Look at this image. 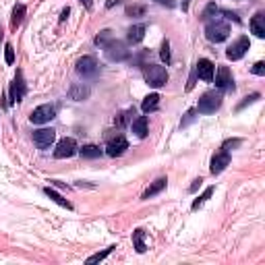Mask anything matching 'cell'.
Here are the masks:
<instances>
[{"instance_id": "obj_18", "label": "cell", "mask_w": 265, "mask_h": 265, "mask_svg": "<svg viewBox=\"0 0 265 265\" xmlns=\"http://www.w3.org/2000/svg\"><path fill=\"white\" fill-rule=\"evenodd\" d=\"M251 31L257 35V38H265V15L257 13L251 19Z\"/></svg>"}, {"instance_id": "obj_21", "label": "cell", "mask_w": 265, "mask_h": 265, "mask_svg": "<svg viewBox=\"0 0 265 265\" xmlns=\"http://www.w3.org/2000/svg\"><path fill=\"white\" fill-rule=\"evenodd\" d=\"M44 193H46V195L52 199V201H54V203H58V205L60 207H66V209H73V205H70V203L63 197V195H60V193H56L54 189H50V187H46V189H44Z\"/></svg>"}, {"instance_id": "obj_1", "label": "cell", "mask_w": 265, "mask_h": 265, "mask_svg": "<svg viewBox=\"0 0 265 265\" xmlns=\"http://www.w3.org/2000/svg\"><path fill=\"white\" fill-rule=\"evenodd\" d=\"M222 91H205L199 98V104H197V112L199 114H216L222 106Z\"/></svg>"}, {"instance_id": "obj_5", "label": "cell", "mask_w": 265, "mask_h": 265, "mask_svg": "<svg viewBox=\"0 0 265 265\" xmlns=\"http://www.w3.org/2000/svg\"><path fill=\"white\" fill-rule=\"evenodd\" d=\"M77 73L81 75L83 79H93V77H98V73H100L98 60H95L93 56H83V58H79V60H77Z\"/></svg>"}, {"instance_id": "obj_11", "label": "cell", "mask_w": 265, "mask_h": 265, "mask_svg": "<svg viewBox=\"0 0 265 265\" xmlns=\"http://www.w3.org/2000/svg\"><path fill=\"white\" fill-rule=\"evenodd\" d=\"M56 139V131L54 129H40L33 131V143L38 145L40 149H48Z\"/></svg>"}, {"instance_id": "obj_19", "label": "cell", "mask_w": 265, "mask_h": 265, "mask_svg": "<svg viewBox=\"0 0 265 265\" xmlns=\"http://www.w3.org/2000/svg\"><path fill=\"white\" fill-rule=\"evenodd\" d=\"M131 129H132V132L139 137V139H145L147 137V118L145 116H139V118H135L131 122Z\"/></svg>"}, {"instance_id": "obj_37", "label": "cell", "mask_w": 265, "mask_h": 265, "mask_svg": "<svg viewBox=\"0 0 265 265\" xmlns=\"http://www.w3.org/2000/svg\"><path fill=\"white\" fill-rule=\"evenodd\" d=\"M201 184H203V178H197V180H193V184H191V187H189V191L191 193H195L199 187H201Z\"/></svg>"}, {"instance_id": "obj_34", "label": "cell", "mask_w": 265, "mask_h": 265, "mask_svg": "<svg viewBox=\"0 0 265 265\" xmlns=\"http://www.w3.org/2000/svg\"><path fill=\"white\" fill-rule=\"evenodd\" d=\"M127 15H129V17L145 15V6H127Z\"/></svg>"}, {"instance_id": "obj_27", "label": "cell", "mask_w": 265, "mask_h": 265, "mask_svg": "<svg viewBox=\"0 0 265 265\" xmlns=\"http://www.w3.org/2000/svg\"><path fill=\"white\" fill-rule=\"evenodd\" d=\"M114 249H116V246H108V249H106V251H102V253H95V255H91V257L87 259V263H98V261H104V259L108 257V255H110V253H112Z\"/></svg>"}, {"instance_id": "obj_22", "label": "cell", "mask_w": 265, "mask_h": 265, "mask_svg": "<svg viewBox=\"0 0 265 265\" xmlns=\"http://www.w3.org/2000/svg\"><path fill=\"white\" fill-rule=\"evenodd\" d=\"M79 154H81V157H85V160H95V157L102 155V149L98 145H85L79 149Z\"/></svg>"}, {"instance_id": "obj_15", "label": "cell", "mask_w": 265, "mask_h": 265, "mask_svg": "<svg viewBox=\"0 0 265 265\" xmlns=\"http://www.w3.org/2000/svg\"><path fill=\"white\" fill-rule=\"evenodd\" d=\"M89 95H91V89L83 83H73L68 87V98L75 100V102H85Z\"/></svg>"}, {"instance_id": "obj_2", "label": "cell", "mask_w": 265, "mask_h": 265, "mask_svg": "<svg viewBox=\"0 0 265 265\" xmlns=\"http://www.w3.org/2000/svg\"><path fill=\"white\" fill-rule=\"evenodd\" d=\"M143 77L152 87H164L168 83V70L160 65H143Z\"/></svg>"}, {"instance_id": "obj_33", "label": "cell", "mask_w": 265, "mask_h": 265, "mask_svg": "<svg viewBox=\"0 0 265 265\" xmlns=\"http://www.w3.org/2000/svg\"><path fill=\"white\" fill-rule=\"evenodd\" d=\"M218 11H220V8H218L216 4H209V6L205 8V11H203V13H201V19H203V21H207V19H209V17H211V15H218Z\"/></svg>"}, {"instance_id": "obj_14", "label": "cell", "mask_w": 265, "mask_h": 265, "mask_svg": "<svg viewBox=\"0 0 265 265\" xmlns=\"http://www.w3.org/2000/svg\"><path fill=\"white\" fill-rule=\"evenodd\" d=\"M214 70H216L214 63H211V60H207V58H201L199 63H197V66H195L197 77L203 79V81H214Z\"/></svg>"}, {"instance_id": "obj_4", "label": "cell", "mask_w": 265, "mask_h": 265, "mask_svg": "<svg viewBox=\"0 0 265 265\" xmlns=\"http://www.w3.org/2000/svg\"><path fill=\"white\" fill-rule=\"evenodd\" d=\"M104 54L108 60H112V63H122V60H127L131 56V52L127 50V46L118 40H110L108 44L104 46Z\"/></svg>"}, {"instance_id": "obj_32", "label": "cell", "mask_w": 265, "mask_h": 265, "mask_svg": "<svg viewBox=\"0 0 265 265\" xmlns=\"http://www.w3.org/2000/svg\"><path fill=\"white\" fill-rule=\"evenodd\" d=\"M241 143H243L241 139H228V141H224L222 149H224V152H232V149H234V147H238Z\"/></svg>"}, {"instance_id": "obj_30", "label": "cell", "mask_w": 265, "mask_h": 265, "mask_svg": "<svg viewBox=\"0 0 265 265\" xmlns=\"http://www.w3.org/2000/svg\"><path fill=\"white\" fill-rule=\"evenodd\" d=\"M160 56H162V60H164V63L168 65V63H170V42H164L162 44V50H160Z\"/></svg>"}, {"instance_id": "obj_28", "label": "cell", "mask_w": 265, "mask_h": 265, "mask_svg": "<svg viewBox=\"0 0 265 265\" xmlns=\"http://www.w3.org/2000/svg\"><path fill=\"white\" fill-rule=\"evenodd\" d=\"M110 40H112V31L110 29H104V31H100L98 38H95V44H98V46H106Z\"/></svg>"}, {"instance_id": "obj_3", "label": "cell", "mask_w": 265, "mask_h": 265, "mask_svg": "<svg viewBox=\"0 0 265 265\" xmlns=\"http://www.w3.org/2000/svg\"><path fill=\"white\" fill-rule=\"evenodd\" d=\"M228 35H230V27H228V23L224 21H209L205 25V38L209 42H214V44H220V42H224Z\"/></svg>"}, {"instance_id": "obj_39", "label": "cell", "mask_w": 265, "mask_h": 265, "mask_svg": "<svg viewBox=\"0 0 265 265\" xmlns=\"http://www.w3.org/2000/svg\"><path fill=\"white\" fill-rule=\"evenodd\" d=\"M120 2H122V0H108V2H106V6H108V8H112V6L120 4Z\"/></svg>"}, {"instance_id": "obj_36", "label": "cell", "mask_w": 265, "mask_h": 265, "mask_svg": "<svg viewBox=\"0 0 265 265\" xmlns=\"http://www.w3.org/2000/svg\"><path fill=\"white\" fill-rule=\"evenodd\" d=\"M251 70H253V73H255V75H259V77H263V75H265V65H263V63H255Z\"/></svg>"}, {"instance_id": "obj_26", "label": "cell", "mask_w": 265, "mask_h": 265, "mask_svg": "<svg viewBox=\"0 0 265 265\" xmlns=\"http://www.w3.org/2000/svg\"><path fill=\"white\" fill-rule=\"evenodd\" d=\"M214 191H216V187H207V189H205V193H203V195H201L199 199L193 201V211H197V209L203 205V203H205V201H207L211 195H214Z\"/></svg>"}, {"instance_id": "obj_25", "label": "cell", "mask_w": 265, "mask_h": 265, "mask_svg": "<svg viewBox=\"0 0 265 265\" xmlns=\"http://www.w3.org/2000/svg\"><path fill=\"white\" fill-rule=\"evenodd\" d=\"M132 116H135V110H125L120 112L116 118H114V122H116V127H127L129 122L132 120Z\"/></svg>"}, {"instance_id": "obj_7", "label": "cell", "mask_w": 265, "mask_h": 265, "mask_svg": "<svg viewBox=\"0 0 265 265\" xmlns=\"http://www.w3.org/2000/svg\"><path fill=\"white\" fill-rule=\"evenodd\" d=\"M77 152H79L77 141L70 139V137H65V139L58 141V145L54 149V157H56V160H65V157H73Z\"/></svg>"}, {"instance_id": "obj_16", "label": "cell", "mask_w": 265, "mask_h": 265, "mask_svg": "<svg viewBox=\"0 0 265 265\" xmlns=\"http://www.w3.org/2000/svg\"><path fill=\"white\" fill-rule=\"evenodd\" d=\"M166 184H168V178H166V176H160V178L154 180L152 187H149V189L143 193V197H141V199H152V197H155L157 193H162V191L166 189Z\"/></svg>"}, {"instance_id": "obj_9", "label": "cell", "mask_w": 265, "mask_h": 265, "mask_svg": "<svg viewBox=\"0 0 265 265\" xmlns=\"http://www.w3.org/2000/svg\"><path fill=\"white\" fill-rule=\"evenodd\" d=\"M25 93H27V83H25L23 79V70H17V75L11 83V102H21L25 98Z\"/></svg>"}, {"instance_id": "obj_12", "label": "cell", "mask_w": 265, "mask_h": 265, "mask_svg": "<svg viewBox=\"0 0 265 265\" xmlns=\"http://www.w3.org/2000/svg\"><path fill=\"white\" fill-rule=\"evenodd\" d=\"M216 87L218 89H228V91H234V77L230 73L228 66H220L218 75H216Z\"/></svg>"}, {"instance_id": "obj_20", "label": "cell", "mask_w": 265, "mask_h": 265, "mask_svg": "<svg viewBox=\"0 0 265 265\" xmlns=\"http://www.w3.org/2000/svg\"><path fill=\"white\" fill-rule=\"evenodd\" d=\"M157 108H160V95H157V93H149L147 98L143 100V104H141V110H143L145 114L155 112Z\"/></svg>"}, {"instance_id": "obj_35", "label": "cell", "mask_w": 265, "mask_h": 265, "mask_svg": "<svg viewBox=\"0 0 265 265\" xmlns=\"http://www.w3.org/2000/svg\"><path fill=\"white\" fill-rule=\"evenodd\" d=\"M195 114H197V110H189L187 114H184V116H187V118H184V120L180 122V125H182V127H187V125H191V122H193V120H195Z\"/></svg>"}, {"instance_id": "obj_40", "label": "cell", "mask_w": 265, "mask_h": 265, "mask_svg": "<svg viewBox=\"0 0 265 265\" xmlns=\"http://www.w3.org/2000/svg\"><path fill=\"white\" fill-rule=\"evenodd\" d=\"M79 2H81L85 8H91V6H93V2H91V0H79Z\"/></svg>"}, {"instance_id": "obj_24", "label": "cell", "mask_w": 265, "mask_h": 265, "mask_svg": "<svg viewBox=\"0 0 265 265\" xmlns=\"http://www.w3.org/2000/svg\"><path fill=\"white\" fill-rule=\"evenodd\" d=\"M25 13H27L25 4H15V8H13V19H11V25H13V27L21 25V21L25 19Z\"/></svg>"}, {"instance_id": "obj_31", "label": "cell", "mask_w": 265, "mask_h": 265, "mask_svg": "<svg viewBox=\"0 0 265 265\" xmlns=\"http://www.w3.org/2000/svg\"><path fill=\"white\" fill-rule=\"evenodd\" d=\"M4 60H6V65L15 63V50H13L11 44H6V46H4Z\"/></svg>"}, {"instance_id": "obj_13", "label": "cell", "mask_w": 265, "mask_h": 265, "mask_svg": "<svg viewBox=\"0 0 265 265\" xmlns=\"http://www.w3.org/2000/svg\"><path fill=\"white\" fill-rule=\"evenodd\" d=\"M226 166H230V154L224 152V149H222V152H218V154H214V157H211V166H209L211 174L224 172Z\"/></svg>"}, {"instance_id": "obj_8", "label": "cell", "mask_w": 265, "mask_h": 265, "mask_svg": "<svg viewBox=\"0 0 265 265\" xmlns=\"http://www.w3.org/2000/svg\"><path fill=\"white\" fill-rule=\"evenodd\" d=\"M251 48V42H249V38L246 35H243V38H238L232 46H228V50H226V58L228 60H241L244 54H246V50Z\"/></svg>"}, {"instance_id": "obj_6", "label": "cell", "mask_w": 265, "mask_h": 265, "mask_svg": "<svg viewBox=\"0 0 265 265\" xmlns=\"http://www.w3.org/2000/svg\"><path fill=\"white\" fill-rule=\"evenodd\" d=\"M54 116H56V108H54V106L42 104V106H38V108L29 114V120L33 122V125H46V122H50Z\"/></svg>"}, {"instance_id": "obj_38", "label": "cell", "mask_w": 265, "mask_h": 265, "mask_svg": "<svg viewBox=\"0 0 265 265\" xmlns=\"http://www.w3.org/2000/svg\"><path fill=\"white\" fill-rule=\"evenodd\" d=\"M157 4H164V6H168V8H172V6H176V0H155Z\"/></svg>"}, {"instance_id": "obj_23", "label": "cell", "mask_w": 265, "mask_h": 265, "mask_svg": "<svg viewBox=\"0 0 265 265\" xmlns=\"http://www.w3.org/2000/svg\"><path fill=\"white\" fill-rule=\"evenodd\" d=\"M143 238H145V232L141 230V228H137V230L132 232V243H135V251L137 253H145V249H147Z\"/></svg>"}, {"instance_id": "obj_17", "label": "cell", "mask_w": 265, "mask_h": 265, "mask_svg": "<svg viewBox=\"0 0 265 265\" xmlns=\"http://www.w3.org/2000/svg\"><path fill=\"white\" fill-rule=\"evenodd\" d=\"M145 31H147V27H145L143 23L132 25V27L127 31V38H129V42H131V44H139V42H143Z\"/></svg>"}, {"instance_id": "obj_29", "label": "cell", "mask_w": 265, "mask_h": 265, "mask_svg": "<svg viewBox=\"0 0 265 265\" xmlns=\"http://www.w3.org/2000/svg\"><path fill=\"white\" fill-rule=\"evenodd\" d=\"M259 98H261V93H251V95H246V98H244V100H243L241 104H238V106H236V110H238V112H241V110L244 108V106H249V104H255V102H257Z\"/></svg>"}, {"instance_id": "obj_10", "label": "cell", "mask_w": 265, "mask_h": 265, "mask_svg": "<svg viewBox=\"0 0 265 265\" xmlns=\"http://www.w3.org/2000/svg\"><path fill=\"white\" fill-rule=\"evenodd\" d=\"M129 149V141L122 137V135H116V137H110L108 139V145H106V154L110 157H118L122 155Z\"/></svg>"}]
</instances>
